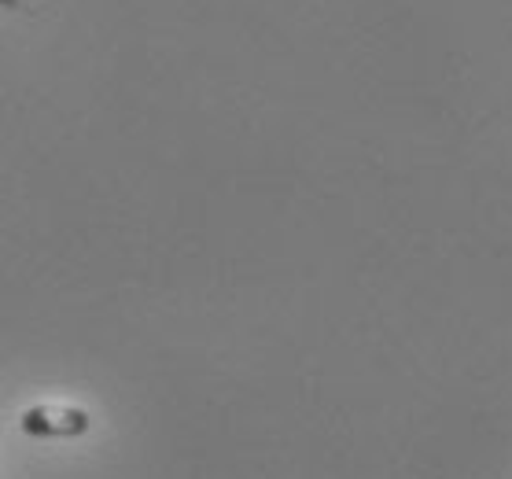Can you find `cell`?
Here are the masks:
<instances>
[{"instance_id": "1", "label": "cell", "mask_w": 512, "mask_h": 479, "mask_svg": "<svg viewBox=\"0 0 512 479\" xmlns=\"http://www.w3.org/2000/svg\"><path fill=\"white\" fill-rule=\"evenodd\" d=\"M93 417L78 406H34L19 417V432L30 439H82Z\"/></svg>"}]
</instances>
